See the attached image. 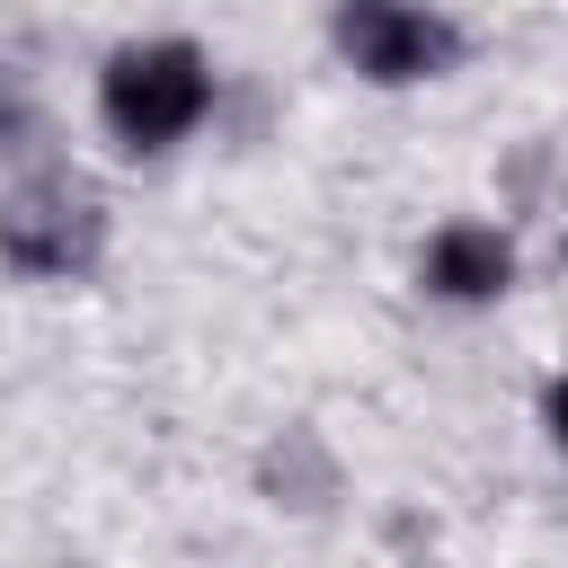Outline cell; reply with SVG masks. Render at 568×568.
Returning <instances> with one entry per match:
<instances>
[{
	"label": "cell",
	"mask_w": 568,
	"mask_h": 568,
	"mask_svg": "<svg viewBox=\"0 0 568 568\" xmlns=\"http://www.w3.org/2000/svg\"><path fill=\"white\" fill-rule=\"evenodd\" d=\"M541 417H550V435H559V444H568V373H559V382H550V408H541Z\"/></svg>",
	"instance_id": "obj_5"
},
{
	"label": "cell",
	"mask_w": 568,
	"mask_h": 568,
	"mask_svg": "<svg viewBox=\"0 0 568 568\" xmlns=\"http://www.w3.org/2000/svg\"><path fill=\"white\" fill-rule=\"evenodd\" d=\"M98 106H106L115 142L160 151V142L195 133V115L213 106V71H204V53H195V44H178V36H169V44H124V53L106 62Z\"/></svg>",
	"instance_id": "obj_1"
},
{
	"label": "cell",
	"mask_w": 568,
	"mask_h": 568,
	"mask_svg": "<svg viewBox=\"0 0 568 568\" xmlns=\"http://www.w3.org/2000/svg\"><path fill=\"white\" fill-rule=\"evenodd\" d=\"M80 248H89V222H80L71 195H18V204H0V257L53 275V266H71Z\"/></svg>",
	"instance_id": "obj_3"
},
{
	"label": "cell",
	"mask_w": 568,
	"mask_h": 568,
	"mask_svg": "<svg viewBox=\"0 0 568 568\" xmlns=\"http://www.w3.org/2000/svg\"><path fill=\"white\" fill-rule=\"evenodd\" d=\"M337 44L364 80H435L453 62V27L417 0H346L337 9Z\"/></svg>",
	"instance_id": "obj_2"
},
{
	"label": "cell",
	"mask_w": 568,
	"mask_h": 568,
	"mask_svg": "<svg viewBox=\"0 0 568 568\" xmlns=\"http://www.w3.org/2000/svg\"><path fill=\"white\" fill-rule=\"evenodd\" d=\"M506 240L497 231H479V222H453V231H435V248H426V284L444 293V302H488V293H506Z\"/></svg>",
	"instance_id": "obj_4"
}]
</instances>
